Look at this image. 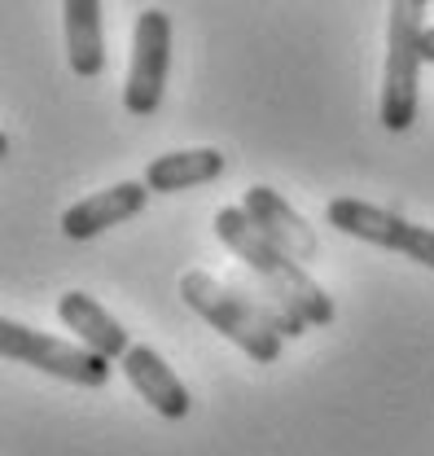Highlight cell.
I'll return each mask as SVG.
<instances>
[{"instance_id": "6da1fadb", "label": "cell", "mask_w": 434, "mask_h": 456, "mask_svg": "<svg viewBox=\"0 0 434 456\" xmlns=\"http://www.w3.org/2000/svg\"><path fill=\"white\" fill-rule=\"evenodd\" d=\"M216 237L237 255V264H246L264 285H272L307 325H333L338 307L325 294V285L316 281L299 259H290L276 241H268L255 220L242 207H219L216 211Z\"/></svg>"}, {"instance_id": "7a4b0ae2", "label": "cell", "mask_w": 434, "mask_h": 456, "mask_svg": "<svg viewBox=\"0 0 434 456\" xmlns=\"http://www.w3.org/2000/svg\"><path fill=\"white\" fill-rule=\"evenodd\" d=\"M426 4L430 0H390L386 27V75H381V127L408 132L417 123V70H422V40H426Z\"/></svg>"}, {"instance_id": "3957f363", "label": "cell", "mask_w": 434, "mask_h": 456, "mask_svg": "<svg viewBox=\"0 0 434 456\" xmlns=\"http://www.w3.org/2000/svg\"><path fill=\"white\" fill-rule=\"evenodd\" d=\"M180 298H184L211 330H219L237 351H246L255 364L281 360V342L285 338H276L264 321H255L250 307L228 289V281H216L211 273H184V277H180Z\"/></svg>"}, {"instance_id": "277c9868", "label": "cell", "mask_w": 434, "mask_h": 456, "mask_svg": "<svg viewBox=\"0 0 434 456\" xmlns=\"http://www.w3.org/2000/svg\"><path fill=\"white\" fill-rule=\"evenodd\" d=\"M0 355L13 360V364H27V369H40L49 378H61V382H75V387H106L110 382V364L106 355L88 351V346H70L61 338H49L22 321H0Z\"/></svg>"}, {"instance_id": "5b68a950", "label": "cell", "mask_w": 434, "mask_h": 456, "mask_svg": "<svg viewBox=\"0 0 434 456\" xmlns=\"http://www.w3.org/2000/svg\"><path fill=\"white\" fill-rule=\"evenodd\" d=\"M167 66H171V18L163 9H141L132 31V66L123 79V110L150 118L163 106Z\"/></svg>"}, {"instance_id": "8992f818", "label": "cell", "mask_w": 434, "mask_h": 456, "mask_svg": "<svg viewBox=\"0 0 434 456\" xmlns=\"http://www.w3.org/2000/svg\"><path fill=\"white\" fill-rule=\"evenodd\" d=\"M242 211L255 220V228L276 241L290 259H299V264H312L316 255H321V237H316V228L307 224L276 189L268 184H250L246 189V198H242Z\"/></svg>"}, {"instance_id": "52a82bcc", "label": "cell", "mask_w": 434, "mask_h": 456, "mask_svg": "<svg viewBox=\"0 0 434 456\" xmlns=\"http://www.w3.org/2000/svg\"><path fill=\"white\" fill-rule=\"evenodd\" d=\"M145 202H150V184L145 180H119V184H110L102 193H88L84 202L66 207L61 211V232L70 241H88V237H97L106 228L141 216Z\"/></svg>"}, {"instance_id": "ba28073f", "label": "cell", "mask_w": 434, "mask_h": 456, "mask_svg": "<svg viewBox=\"0 0 434 456\" xmlns=\"http://www.w3.org/2000/svg\"><path fill=\"white\" fill-rule=\"evenodd\" d=\"M119 364H123V378L136 387V395L145 399V403H150L159 417H167V421L189 417V408H193L189 387L176 378V369L167 364L154 346H132V351H127Z\"/></svg>"}, {"instance_id": "9c48e42d", "label": "cell", "mask_w": 434, "mask_h": 456, "mask_svg": "<svg viewBox=\"0 0 434 456\" xmlns=\"http://www.w3.org/2000/svg\"><path fill=\"white\" fill-rule=\"evenodd\" d=\"M57 316H61V325H66L70 334H79V346H88V351H97V355H106V360H123V355L132 351L127 330L110 316L93 294H84V289L61 294V298H57Z\"/></svg>"}, {"instance_id": "30bf717a", "label": "cell", "mask_w": 434, "mask_h": 456, "mask_svg": "<svg viewBox=\"0 0 434 456\" xmlns=\"http://www.w3.org/2000/svg\"><path fill=\"white\" fill-rule=\"evenodd\" d=\"M325 224L356 237V241H369V246H381V250L399 255V241H404L413 220H404L399 211L373 207V202H360V198H333L325 207Z\"/></svg>"}, {"instance_id": "8fae6325", "label": "cell", "mask_w": 434, "mask_h": 456, "mask_svg": "<svg viewBox=\"0 0 434 456\" xmlns=\"http://www.w3.org/2000/svg\"><path fill=\"white\" fill-rule=\"evenodd\" d=\"M224 175V154L216 145H198V150H171L150 159L145 167V184L150 193H180V189H198V184H211Z\"/></svg>"}, {"instance_id": "7c38bea8", "label": "cell", "mask_w": 434, "mask_h": 456, "mask_svg": "<svg viewBox=\"0 0 434 456\" xmlns=\"http://www.w3.org/2000/svg\"><path fill=\"white\" fill-rule=\"evenodd\" d=\"M66 22V57L79 79H97L106 70V40H102V0H61Z\"/></svg>"}, {"instance_id": "4fadbf2b", "label": "cell", "mask_w": 434, "mask_h": 456, "mask_svg": "<svg viewBox=\"0 0 434 456\" xmlns=\"http://www.w3.org/2000/svg\"><path fill=\"white\" fill-rule=\"evenodd\" d=\"M228 289L250 307V316H255V321H264V325H268L276 338H299L303 330H312V325H307V321H303V316H299V312H294V307L272 289V285H264V281L255 285L250 277H233Z\"/></svg>"}, {"instance_id": "5bb4252c", "label": "cell", "mask_w": 434, "mask_h": 456, "mask_svg": "<svg viewBox=\"0 0 434 456\" xmlns=\"http://www.w3.org/2000/svg\"><path fill=\"white\" fill-rule=\"evenodd\" d=\"M399 255L417 259L422 268H430V273H434V228H426V224H408L404 241H399Z\"/></svg>"}, {"instance_id": "9a60e30c", "label": "cell", "mask_w": 434, "mask_h": 456, "mask_svg": "<svg viewBox=\"0 0 434 456\" xmlns=\"http://www.w3.org/2000/svg\"><path fill=\"white\" fill-rule=\"evenodd\" d=\"M422 61H434V27H426V40H422Z\"/></svg>"}]
</instances>
